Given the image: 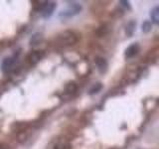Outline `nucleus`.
<instances>
[{"instance_id":"f257e3e1","label":"nucleus","mask_w":159,"mask_h":149,"mask_svg":"<svg viewBox=\"0 0 159 149\" xmlns=\"http://www.w3.org/2000/svg\"><path fill=\"white\" fill-rule=\"evenodd\" d=\"M58 41L61 45L65 46H70V45H74L78 41L77 35L71 31H64L58 36Z\"/></svg>"},{"instance_id":"f03ea898","label":"nucleus","mask_w":159,"mask_h":149,"mask_svg":"<svg viewBox=\"0 0 159 149\" xmlns=\"http://www.w3.org/2000/svg\"><path fill=\"white\" fill-rule=\"evenodd\" d=\"M44 4L41 5L40 8V12L43 18H49L52 16L54 10L56 9V3L53 1H45Z\"/></svg>"},{"instance_id":"7ed1b4c3","label":"nucleus","mask_w":159,"mask_h":149,"mask_svg":"<svg viewBox=\"0 0 159 149\" xmlns=\"http://www.w3.org/2000/svg\"><path fill=\"white\" fill-rule=\"evenodd\" d=\"M82 10V6L78 3H71L70 4V6L68 7L67 10H65V11H62L61 13L59 14L60 17H72V16H75V15H77L78 13L81 12Z\"/></svg>"},{"instance_id":"20e7f679","label":"nucleus","mask_w":159,"mask_h":149,"mask_svg":"<svg viewBox=\"0 0 159 149\" xmlns=\"http://www.w3.org/2000/svg\"><path fill=\"white\" fill-rule=\"evenodd\" d=\"M43 57H44V53L42 51H34L28 56L29 63L32 65H35V64H37Z\"/></svg>"},{"instance_id":"39448f33","label":"nucleus","mask_w":159,"mask_h":149,"mask_svg":"<svg viewBox=\"0 0 159 149\" xmlns=\"http://www.w3.org/2000/svg\"><path fill=\"white\" fill-rule=\"evenodd\" d=\"M138 52H139V46L136 43H134V44L130 45V46L125 50V58H127V59L133 58L135 55H137Z\"/></svg>"},{"instance_id":"423d86ee","label":"nucleus","mask_w":159,"mask_h":149,"mask_svg":"<svg viewBox=\"0 0 159 149\" xmlns=\"http://www.w3.org/2000/svg\"><path fill=\"white\" fill-rule=\"evenodd\" d=\"M15 61L13 58H6L2 63V70L4 73H9L13 70Z\"/></svg>"},{"instance_id":"0eeeda50","label":"nucleus","mask_w":159,"mask_h":149,"mask_svg":"<svg viewBox=\"0 0 159 149\" xmlns=\"http://www.w3.org/2000/svg\"><path fill=\"white\" fill-rule=\"evenodd\" d=\"M96 64L98 68V70L101 71L102 73L106 72L107 71V63L106 61V59L101 58V57H98L96 59Z\"/></svg>"},{"instance_id":"6e6552de","label":"nucleus","mask_w":159,"mask_h":149,"mask_svg":"<svg viewBox=\"0 0 159 149\" xmlns=\"http://www.w3.org/2000/svg\"><path fill=\"white\" fill-rule=\"evenodd\" d=\"M150 16H151V20L154 24H159V7H154L151 10V13H150Z\"/></svg>"},{"instance_id":"1a4fd4ad","label":"nucleus","mask_w":159,"mask_h":149,"mask_svg":"<svg viewBox=\"0 0 159 149\" xmlns=\"http://www.w3.org/2000/svg\"><path fill=\"white\" fill-rule=\"evenodd\" d=\"M102 88V84L101 83H97L96 84H93L91 89H89V94L98 93Z\"/></svg>"},{"instance_id":"9d476101","label":"nucleus","mask_w":159,"mask_h":149,"mask_svg":"<svg viewBox=\"0 0 159 149\" xmlns=\"http://www.w3.org/2000/svg\"><path fill=\"white\" fill-rule=\"evenodd\" d=\"M136 26V23L134 21H130L126 26V33L127 35H129V36H131V35L133 34V31H134V28H135Z\"/></svg>"},{"instance_id":"9b49d317","label":"nucleus","mask_w":159,"mask_h":149,"mask_svg":"<svg viewBox=\"0 0 159 149\" xmlns=\"http://www.w3.org/2000/svg\"><path fill=\"white\" fill-rule=\"evenodd\" d=\"M141 28H142V31L144 33H147V32H149L151 30V23L149 21H144Z\"/></svg>"},{"instance_id":"f8f14e48","label":"nucleus","mask_w":159,"mask_h":149,"mask_svg":"<svg viewBox=\"0 0 159 149\" xmlns=\"http://www.w3.org/2000/svg\"><path fill=\"white\" fill-rule=\"evenodd\" d=\"M77 91V86L75 83H70L67 86V92L68 93H75Z\"/></svg>"},{"instance_id":"ddd939ff","label":"nucleus","mask_w":159,"mask_h":149,"mask_svg":"<svg viewBox=\"0 0 159 149\" xmlns=\"http://www.w3.org/2000/svg\"><path fill=\"white\" fill-rule=\"evenodd\" d=\"M40 36H41L40 34H35L34 36L32 37V39H31V45H36V43L38 42V40L40 39Z\"/></svg>"},{"instance_id":"4468645a","label":"nucleus","mask_w":159,"mask_h":149,"mask_svg":"<svg viewBox=\"0 0 159 149\" xmlns=\"http://www.w3.org/2000/svg\"><path fill=\"white\" fill-rule=\"evenodd\" d=\"M120 3L123 5L124 7H127V8H129V2H127V1H120Z\"/></svg>"},{"instance_id":"2eb2a0df","label":"nucleus","mask_w":159,"mask_h":149,"mask_svg":"<svg viewBox=\"0 0 159 149\" xmlns=\"http://www.w3.org/2000/svg\"><path fill=\"white\" fill-rule=\"evenodd\" d=\"M0 149H4L3 147H1V146H0Z\"/></svg>"}]
</instances>
